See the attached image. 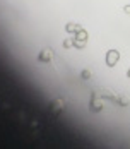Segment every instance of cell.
<instances>
[{"label": "cell", "mask_w": 130, "mask_h": 149, "mask_svg": "<svg viewBox=\"0 0 130 149\" xmlns=\"http://www.w3.org/2000/svg\"><path fill=\"white\" fill-rule=\"evenodd\" d=\"M127 75H129V77H130V69H129V72H127Z\"/></svg>", "instance_id": "7c38bea8"}, {"label": "cell", "mask_w": 130, "mask_h": 149, "mask_svg": "<svg viewBox=\"0 0 130 149\" xmlns=\"http://www.w3.org/2000/svg\"><path fill=\"white\" fill-rule=\"evenodd\" d=\"M86 38H87L86 31H81V33H79V40H82V41H86Z\"/></svg>", "instance_id": "ba28073f"}, {"label": "cell", "mask_w": 130, "mask_h": 149, "mask_svg": "<svg viewBox=\"0 0 130 149\" xmlns=\"http://www.w3.org/2000/svg\"><path fill=\"white\" fill-rule=\"evenodd\" d=\"M123 10H125V14H130V5H125V9H123Z\"/></svg>", "instance_id": "8fae6325"}, {"label": "cell", "mask_w": 130, "mask_h": 149, "mask_svg": "<svg viewBox=\"0 0 130 149\" xmlns=\"http://www.w3.org/2000/svg\"><path fill=\"white\" fill-rule=\"evenodd\" d=\"M72 43H74V41H70V40H65V41H63V46H65V48H70Z\"/></svg>", "instance_id": "30bf717a"}, {"label": "cell", "mask_w": 130, "mask_h": 149, "mask_svg": "<svg viewBox=\"0 0 130 149\" xmlns=\"http://www.w3.org/2000/svg\"><path fill=\"white\" fill-rule=\"evenodd\" d=\"M63 108H65L63 100H62V98H55V100L50 103V113H51V115H58L60 111H63Z\"/></svg>", "instance_id": "6da1fadb"}, {"label": "cell", "mask_w": 130, "mask_h": 149, "mask_svg": "<svg viewBox=\"0 0 130 149\" xmlns=\"http://www.w3.org/2000/svg\"><path fill=\"white\" fill-rule=\"evenodd\" d=\"M53 57V52L50 50V48H44L43 52L40 53V62H50Z\"/></svg>", "instance_id": "277c9868"}, {"label": "cell", "mask_w": 130, "mask_h": 149, "mask_svg": "<svg viewBox=\"0 0 130 149\" xmlns=\"http://www.w3.org/2000/svg\"><path fill=\"white\" fill-rule=\"evenodd\" d=\"M89 108H91V111L98 113V111H101V110H103V103H101V101H98V98H96V96H92V100H91V103H89Z\"/></svg>", "instance_id": "3957f363"}, {"label": "cell", "mask_w": 130, "mask_h": 149, "mask_svg": "<svg viewBox=\"0 0 130 149\" xmlns=\"http://www.w3.org/2000/svg\"><path fill=\"white\" fill-rule=\"evenodd\" d=\"M84 45H86V43H84L82 40H77V41H75V46H77V48H84Z\"/></svg>", "instance_id": "9c48e42d"}, {"label": "cell", "mask_w": 130, "mask_h": 149, "mask_svg": "<svg viewBox=\"0 0 130 149\" xmlns=\"http://www.w3.org/2000/svg\"><path fill=\"white\" fill-rule=\"evenodd\" d=\"M116 62H118V52H116V50H110V52L106 53V63H108L110 67H113Z\"/></svg>", "instance_id": "7a4b0ae2"}, {"label": "cell", "mask_w": 130, "mask_h": 149, "mask_svg": "<svg viewBox=\"0 0 130 149\" xmlns=\"http://www.w3.org/2000/svg\"><path fill=\"white\" fill-rule=\"evenodd\" d=\"M65 29H67V31H81L82 28H81V26H77V24H72V22H69V24L65 26Z\"/></svg>", "instance_id": "8992f818"}, {"label": "cell", "mask_w": 130, "mask_h": 149, "mask_svg": "<svg viewBox=\"0 0 130 149\" xmlns=\"http://www.w3.org/2000/svg\"><path fill=\"white\" fill-rule=\"evenodd\" d=\"M116 103L120 104V106H129V98H127V96H118V98H116Z\"/></svg>", "instance_id": "5b68a950"}, {"label": "cell", "mask_w": 130, "mask_h": 149, "mask_svg": "<svg viewBox=\"0 0 130 149\" xmlns=\"http://www.w3.org/2000/svg\"><path fill=\"white\" fill-rule=\"evenodd\" d=\"M82 79H91V72H89V70H82Z\"/></svg>", "instance_id": "52a82bcc"}]
</instances>
